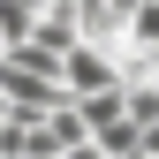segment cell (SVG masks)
Instances as JSON below:
<instances>
[{"label":"cell","mask_w":159,"mask_h":159,"mask_svg":"<svg viewBox=\"0 0 159 159\" xmlns=\"http://www.w3.org/2000/svg\"><path fill=\"white\" fill-rule=\"evenodd\" d=\"M61 91L68 98H98V91H121V61H114L106 46H76L61 61Z\"/></svg>","instance_id":"1"}]
</instances>
